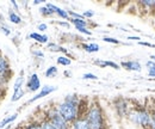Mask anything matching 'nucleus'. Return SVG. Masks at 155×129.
I'll return each instance as SVG.
<instances>
[{
	"label": "nucleus",
	"instance_id": "38",
	"mask_svg": "<svg viewBox=\"0 0 155 129\" xmlns=\"http://www.w3.org/2000/svg\"><path fill=\"white\" fill-rule=\"evenodd\" d=\"M128 39H130V41H136V42H140L142 38L138 36H128Z\"/></svg>",
	"mask_w": 155,
	"mask_h": 129
},
{
	"label": "nucleus",
	"instance_id": "8",
	"mask_svg": "<svg viewBox=\"0 0 155 129\" xmlns=\"http://www.w3.org/2000/svg\"><path fill=\"white\" fill-rule=\"evenodd\" d=\"M42 89V83L37 73H31L25 81V91L26 93H37Z\"/></svg>",
	"mask_w": 155,
	"mask_h": 129
},
{
	"label": "nucleus",
	"instance_id": "3",
	"mask_svg": "<svg viewBox=\"0 0 155 129\" xmlns=\"http://www.w3.org/2000/svg\"><path fill=\"white\" fill-rule=\"evenodd\" d=\"M80 99H81V96H79L78 93H68L64 96L62 102L56 104L60 115L69 124H72L80 116V111H79Z\"/></svg>",
	"mask_w": 155,
	"mask_h": 129
},
{
	"label": "nucleus",
	"instance_id": "40",
	"mask_svg": "<svg viewBox=\"0 0 155 129\" xmlns=\"http://www.w3.org/2000/svg\"><path fill=\"white\" fill-rule=\"evenodd\" d=\"M63 75H64L66 78H71V76H72V72H71V71H64V72H63Z\"/></svg>",
	"mask_w": 155,
	"mask_h": 129
},
{
	"label": "nucleus",
	"instance_id": "17",
	"mask_svg": "<svg viewBox=\"0 0 155 129\" xmlns=\"http://www.w3.org/2000/svg\"><path fill=\"white\" fill-rule=\"evenodd\" d=\"M7 18L10 20V23L13 24V25H20L23 23V19H21L19 13L16 12V11H13V10H11V8L7 12Z\"/></svg>",
	"mask_w": 155,
	"mask_h": 129
},
{
	"label": "nucleus",
	"instance_id": "1",
	"mask_svg": "<svg viewBox=\"0 0 155 129\" xmlns=\"http://www.w3.org/2000/svg\"><path fill=\"white\" fill-rule=\"evenodd\" d=\"M127 120L138 129H152V117L146 102L141 103L136 99H131Z\"/></svg>",
	"mask_w": 155,
	"mask_h": 129
},
{
	"label": "nucleus",
	"instance_id": "5",
	"mask_svg": "<svg viewBox=\"0 0 155 129\" xmlns=\"http://www.w3.org/2000/svg\"><path fill=\"white\" fill-rule=\"evenodd\" d=\"M112 109L119 121L127 120L130 110V99H127L123 96H117L112 99Z\"/></svg>",
	"mask_w": 155,
	"mask_h": 129
},
{
	"label": "nucleus",
	"instance_id": "28",
	"mask_svg": "<svg viewBox=\"0 0 155 129\" xmlns=\"http://www.w3.org/2000/svg\"><path fill=\"white\" fill-rule=\"evenodd\" d=\"M105 66H106V68L109 67V68H114V70H120V66H119V63H117L115 61H111V60H105Z\"/></svg>",
	"mask_w": 155,
	"mask_h": 129
},
{
	"label": "nucleus",
	"instance_id": "14",
	"mask_svg": "<svg viewBox=\"0 0 155 129\" xmlns=\"http://www.w3.org/2000/svg\"><path fill=\"white\" fill-rule=\"evenodd\" d=\"M79 47H80L84 52H86V53H88V54L98 53V52L100 50V46H99L98 43H96V42H82V43L79 44Z\"/></svg>",
	"mask_w": 155,
	"mask_h": 129
},
{
	"label": "nucleus",
	"instance_id": "18",
	"mask_svg": "<svg viewBox=\"0 0 155 129\" xmlns=\"http://www.w3.org/2000/svg\"><path fill=\"white\" fill-rule=\"evenodd\" d=\"M23 129H41L38 117H30L26 122L23 123Z\"/></svg>",
	"mask_w": 155,
	"mask_h": 129
},
{
	"label": "nucleus",
	"instance_id": "15",
	"mask_svg": "<svg viewBox=\"0 0 155 129\" xmlns=\"http://www.w3.org/2000/svg\"><path fill=\"white\" fill-rule=\"evenodd\" d=\"M18 116H19V112H18V111L12 112V114H10V115H7V116H4V118L0 121V129H5L6 127L11 126V124L18 118Z\"/></svg>",
	"mask_w": 155,
	"mask_h": 129
},
{
	"label": "nucleus",
	"instance_id": "31",
	"mask_svg": "<svg viewBox=\"0 0 155 129\" xmlns=\"http://www.w3.org/2000/svg\"><path fill=\"white\" fill-rule=\"evenodd\" d=\"M94 15H96V13H94V11H92V10H86V11L82 12V17H84L85 19H87V20L91 18H93Z\"/></svg>",
	"mask_w": 155,
	"mask_h": 129
},
{
	"label": "nucleus",
	"instance_id": "33",
	"mask_svg": "<svg viewBox=\"0 0 155 129\" xmlns=\"http://www.w3.org/2000/svg\"><path fill=\"white\" fill-rule=\"evenodd\" d=\"M55 24H58V25L62 26V28H66V29H69L71 28V23L67 22V20H56Z\"/></svg>",
	"mask_w": 155,
	"mask_h": 129
},
{
	"label": "nucleus",
	"instance_id": "30",
	"mask_svg": "<svg viewBox=\"0 0 155 129\" xmlns=\"http://www.w3.org/2000/svg\"><path fill=\"white\" fill-rule=\"evenodd\" d=\"M82 79L84 80H98V75L94 73H84L82 74Z\"/></svg>",
	"mask_w": 155,
	"mask_h": 129
},
{
	"label": "nucleus",
	"instance_id": "39",
	"mask_svg": "<svg viewBox=\"0 0 155 129\" xmlns=\"http://www.w3.org/2000/svg\"><path fill=\"white\" fill-rule=\"evenodd\" d=\"M148 75L152 76V78H155V67L152 70H148Z\"/></svg>",
	"mask_w": 155,
	"mask_h": 129
},
{
	"label": "nucleus",
	"instance_id": "22",
	"mask_svg": "<svg viewBox=\"0 0 155 129\" xmlns=\"http://www.w3.org/2000/svg\"><path fill=\"white\" fill-rule=\"evenodd\" d=\"M72 62H73V59L67 55H58V59H56V63H58V66H63V67L71 66Z\"/></svg>",
	"mask_w": 155,
	"mask_h": 129
},
{
	"label": "nucleus",
	"instance_id": "7",
	"mask_svg": "<svg viewBox=\"0 0 155 129\" xmlns=\"http://www.w3.org/2000/svg\"><path fill=\"white\" fill-rule=\"evenodd\" d=\"M55 91H58V86H55V85H44V86H42V89L39 90L38 92L35 93L31 98H29V99L26 100V103L24 104V107H28V105H30V104L37 102L39 99H42V98H44V97H47V96L54 93Z\"/></svg>",
	"mask_w": 155,
	"mask_h": 129
},
{
	"label": "nucleus",
	"instance_id": "43",
	"mask_svg": "<svg viewBox=\"0 0 155 129\" xmlns=\"http://www.w3.org/2000/svg\"><path fill=\"white\" fill-rule=\"evenodd\" d=\"M107 129H111V128H107Z\"/></svg>",
	"mask_w": 155,
	"mask_h": 129
},
{
	"label": "nucleus",
	"instance_id": "4",
	"mask_svg": "<svg viewBox=\"0 0 155 129\" xmlns=\"http://www.w3.org/2000/svg\"><path fill=\"white\" fill-rule=\"evenodd\" d=\"M43 112L49 118V121L53 123L55 129H71V124L66 122L64 118L60 115L55 103H50L47 108L43 109Z\"/></svg>",
	"mask_w": 155,
	"mask_h": 129
},
{
	"label": "nucleus",
	"instance_id": "21",
	"mask_svg": "<svg viewBox=\"0 0 155 129\" xmlns=\"http://www.w3.org/2000/svg\"><path fill=\"white\" fill-rule=\"evenodd\" d=\"M38 12H39V15H41L42 17H44V18H51V17L55 16L54 11L47 5V2H45L44 5H42V6H39Z\"/></svg>",
	"mask_w": 155,
	"mask_h": 129
},
{
	"label": "nucleus",
	"instance_id": "27",
	"mask_svg": "<svg viewBox=\"0 0 155 129\" xmlns=\"http://www.w3.org/2000/svg\"><path fill=\"white\" fill-rule=\"evenodd\" d=\"M103 41L106 42V43H111V44H120V39H118L116 37L112 36H104L103 37Z\"/></svg>",
	"mask_w": 155,
	"mask_h": 129
},
{
	"label": "nucleus",
	"instance_id": "36",
	"mask_svg": "<svg viewBox=\"0 0 155 129\" xmlns=\"http://www.w3.org/2000/svg\"><path fill=\"white\" fill-rule=\"evenodd\" d=\"M146 67H147V70H152V68H154L155 67V62L153 60H147V62H146Z\"/></svg>",
	"mask_w": 155,
	"mask_h": 129
},
{
	"label": "nucleus",
	"instance_id": "11",
	"mask_svg": "<svg viewBox=\"0 0 155 129\" xmlns=\"http://www.w3.org/2000/svg\"><path fill=\"white\" fill-rule=\"evenodd\" d=\"M47 5L54 11V13H55V16L58 17V18H61L62 20H67V22H69V13H68V10H64V8H62V7H60L58 5H55V4H53V2H47Z\"/></svg>",
	"mask_w": 155,
	"mask_h": 129
},
{
	"label": "nucleus",
	"instance_id": "41",
	"mask_svg": "<svg viewBox=\"0 0 155 129\" xmlns=\"http://www.w3.org/2000/svg\"><path fill=\"white\" fill-rule=\"evenodd\" d=\"M12 129H23V123H20V124H18V126H16L15 128Z\"/></svg>",
	"mask_w": 155,
	"mask_h": 129
},
{
	"label": "nucleus",
	"instance_id": "24",
	"mask_svg": "<svg viewBox=\"0 0 155 129\" xmlns=\"http://www.w3.org/2000/svg\"><path fill=\"white\" fill-rule=\"evenodd\" d=\"M5 19L1 18V16H0V31L5 35V36H11L12 35V30H11V28L4 22Z\"/></svg>",
	"mask_w": 155,
	"mask_h": 129
},
{
	"label": "nucleus",
	"instance_id": "23",
	"mask_svg": "<svg viewBox=\"0 0 155 129\" xmlns=\"http://www.w3.org/2000/svg\"><path fill=\"white\" fill-rule=\"evenodd\" d=\"M25 94H26L25 89L19 90V91H16V92L12 93V96H11V98H10V102H11V103H17V102H19Z\"/></svg>",
	"mask_w": 155,
	"mask_h": 129
},
{
	"label": "nucleus",
	"instance_id": "6",
	"mask_svg": "<svg viewBox=\"0 0 155 129\" xmlns=\"http://www.w3.org/2000/svg\"><path fill=\"white\" fill-rule=\"evenodd\" d=\"M13 78V70L11 67V62L0 52V87L7 86L8 83Z\"/></svg>",
	"mask_w": 155,
	"mask_h": 129
},
{
	"label": "nucleus",
	"instance_id": "2",
	"mask_svg": "<svg viewBox=\"0 0 155 129\" xmlns=\"http://www.w3.org/2000/svg\"><path fill=\"white\" fill-rule=\"evenodd\" d=\"M91 129H107L109 121L104 107L101 105L100 100L98 98H93L90 102V107L85 115Z\"/></svg>",
	"mask_w": 155,
	"mask_h": 129
},
{
	"label": "nucleus",
	"instance_id": "34",
	"mask_svg": "<svg viewBox=\"0 0 155 129\" xmlns=\"http://www.w3.org/2000/svg\"><path fill=\"white\" fill-rule=\"evenodd\" d=\"M10 6H11L10 8H11V10H13V11H16V12H18V11H19V8H20L19 4H18L16 0H11V1H10Z\"/></svg>",
	"mask_w": 155,
	"mask_h": 129
},
{
	"label": "nucleus",
	"instance_id": "12",
	"mask_svg": "<svg viewBox=\"0 0 155 129\" xmlns=\"http://www.w3.org/2000/svg\"><path fill=\"white\" fill-rule=\"evenodd\" d=\"M29 38L35 41L36 43H39V44H48L50 42V37L48 36L47 34H41L38 31H34V32H30L29 34Z\"/></svg>",
	"mask_w": 155,
	"mask_h": 129
},
{
	"label": "nucleus",
	"instance_id": "10",
	"mask_svg": "<svg viewBox=\"0 0 155 129\" xmlns=\"http://www.w3.org/2000/svg\"><path fill=\"white\" fill-rule=\"evenodd\" d=\"M45 47H47V49H48L49 52H53V53H61V55H67V56H69V57H72V55L69 54V50H68L66 47L58 44L56 42H51V41H50L48 44H45ZM72 59H73V57H72Z\"/></svg>",
	"mask_w": 155,
	"mask_h": 129
},
{
	"label": "nucleus",
	"instance_id": "35",
	"mask_svg": "<svg viewBox=\"0 0 155 129\" xmlns=\"http://www.w3.org/2000/svg\"><path fill=\"white\" fill-rule=\"evenodd\" d=\"M137 44H140V46H144V47H148V48H155V44L154 43H150V42L140 41V42H137Z\"/></svg>",
	"mask_w": 155,
	"mask_h": 129
},
{
	"label": "nucleus",
	"instance_id": "19",
	"mask_svg": "<svg viewBox=\"0 0 155 129\" xmlns=\"http://www.w3.org/2000/svg\"><path fill=\"white\" fill-rule=\"evenodd\" d=\"M38 118H39V123H41V129H55L54 126H53V123L49 121V118L44 115L43 109L41 110V115L38 116Z\"/></svg>",
	"mask_w": 155,
	"mask_h": 129
},
{
	"label": "nucleus",
	"instance_id": "25",
	"mask_svg": "<svg viewBox=\"0 0 155 129\" xmlns=\"http://www.w3.org/2000/svg\"><path fill=\"white\" fill-rule=\"evenodd\" d=\"M58 74V66H49L45 71H44V75L47 76V78H55L56 75Z\"/></svg>",
	"mask_w": 155,
	"mask_h": 129
},
{
	"label": "nucleus",
	"instance_id": "16",
	"mask_svg": "<svg viewBox=\"0 0 155 129\" xmlns=\"http://www.w3.org/2000/svg\"><path fill=\"white\" fill-rule=\"evenodd\" d=\"M71 129H91L85 116H80L71 124Z\"/></svg>",
	"mask_w": 155,
	"mask_h": 129
},
{
	"label": "nucleus",
	"instance_id": "29",
	"mask_svg": "<svg viewBox=\"0 0 155 129\" xmlns=\"http://www.w3.org/2000/svg\"><path fill=\"white\" fill-rule=\"evenodd\" d=\"M75 30H78L80 34L82 35H86V36H92V30L90 28H75Z\"/></svg>",
	"mask_w": 155,
	"mask_h": 129
},
{
	"label": "nucleus",
	"instance_id": "20",
	"mask_svg": "<svg viewBox=\"0 0 155 129\" xmlns=\"http://www.w3.org/2000/svg\"><path fill=\"white\" fill-rule=\"evenodd\" d=\"M147 103V107L149 109V112H150V117H152V129H155V99L153 98H147L144 100Z\"/></svg>",
	"mask_w": 155,
	"mask_h": 129
},
{
	"label": "nucleus",
	"instance_id": "42",
	"mask_svg": "<svg viewBox=\"0 0 155 129\" xmlns=\"http://www.w3.org/2000/svg\"><path fill=\"white\" fill-rule=\"evenodd\" d=\"M149 59H150V60H153V61L155 62V55H150V57H149Z\"/></svg>",
	"mask_w": 155,
	"mask_h": 129
},
{
	"label": "nucleus",
	"instance_id": "9",
	"mask_svg": "<svg viewBox=\"0 0 155 129\" xmlns=\"http://www.w3.org/2000/svg\"><path fill=\"white\" fill-rule=\"evenodd\" d=\"M120 68H124L129 72H141L142 71V65L140 61L137 60H125V61H122L119 63Z\"/></svg>",
	"mask_w": 155,
	"mask_h": 129
},
{
	"label": "nucleus",
	"instance_id": "26",
	"mask_svg": "<svg viewBox=\"0 0 155 129\" xmlns=\"http://www.w3.org/2000/svg\"><path fill=\"white\" fill-rule=\"evenodd\" d=\"M30 53H31V55L34 56L35 59H38V60H43V59L45 57L44 52H43L41 48H36V47H34V48H31Z\"/></svg>",
	"mask_w": 155,
	"mask_h": 129
},
{
	"label": "nucleus",
	"instance_id": "13",
	"mask_svg": "<svg viewBox=\"0 0 155 129\" xmlns=\"http://www.w3.org/2000/svg\"><path fill=\"white\" fill-rule=\"evenodd\" d=\"M25 81H26V79H25V71L20 70L19 74L16 76V79L13 81V92L25 89Z\"/></svg>",
	"mask_w": 155,
	"mask_h": 129
},
{
	"label": "nucleus",
	"instance_id": "32",
	"mask_svg": "<svg viewBox=\"0 0 155 129\" xmlns=\"http://www.w3.org/2000/svg\"><path fill=\"white\" fill-rule=\"evenodd\" d=\"M48 24L47 23H39V24H37V30H38V32H41V34H44L47 30H48Z\"/></svg>",
	"mask_w": 155,
	"mask_h": 129
},
{
	"label": "nucleus",
	"instance_id": "37",
	"mask_svg": "<svg viewBox=\"0 0 155 129\" xmlns=\"http://www.w3.org/2000/svg\"><path fill=\"white\" fill-rule=\"evenodd\" d=\"M45 4V1L44 0H34L32 1V5H35V6H42V5H44Z\"/></svg>",
	"mask_w": 155,
	"mask_h": 129
}]
</instances>
